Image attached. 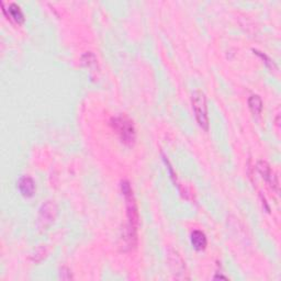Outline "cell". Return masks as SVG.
Masks as SVG:
<instances>
[{
    "label": "cell",
    "mask_w": 281,
    "mask_h": 281,
    "mask_svg": "<svg viewBox=\"0 0 281 281\" xmlns=\"http://www.w3.org/2000/svg\"><path fill=\"white\" fill-rule=\"evenodd\" d=\"M257 170L259 171V174L263 176L264 179L270 184L272 188L276 189L277 191L279 190V182H278V177L274 174L273 170L269 166L267 162L265 161H259L257 163Z\"/></svg>",
    "instance_id": "obj_5"
},
{
    "label": "cell",
    "mask_w": 281,
    "mask_h": 281,
    "mask_svg": "<svg viewBox=\"0 0 281 281\" xmlns=\"http://www.w3.org/2000/svg\"><path fill=\"white\" fill-rule=\"evenodd\" d=\"M121 191L124 196L125 204H126V216H127V224L122 233V240L124 246H122L123 251L131 250L136 245L137 242V227H138V209L135 197L133 194V189L131 183L127 180L121 181Z\"/></svg>",
    "instance_id": "obj_1"
},
{
    "label": "cell",
    "mask_w": 281,
    "mask_h": 281,
    "mask_svg": "<svg viewBox=\"0 0 281 281\" xmlns=\"http://www.w3.org/2000/svg\"><path fill=\"white\" fill-rule=\"evenodd\" d=\"M214 279H225V280H226L227 278H226V277H223V276H215Z\"/></svg>",
    "instance_id": "obj_10"
},
{
    "label": "cell",
    "mask_w": 281,
    "mask_h": 281,
    "mask_svg": "<svg viewBox=\"0 0 281 281\" xmlns=\"http://www.w3.org/2000/svg\"><path fill=\"white\" fill-rule=\"evenodd\" d=\"M193 108L196 114V119L198 123L204 129L208 131L209 129V117H208V106H207V98L206 95L201 90H196L193 93Z\"/></svg>",
    "instance_id": "obj_3"
},
{
    "label": "cell",
    "mask_w": 281,
    "mask_h": 281,
    "mask_svg": "<svg viewBox=\"0 0 281 281\" xmlns=\"http://www.w3.org/2000/svg\"><path fill=\"white\" fill-rule=\"evenodd\" d=\"M57 213V208L54 201L44 202L39 210V225L41 228H45L52 223Z\"/></svg>",
    "instance_id": "obj_4"
},
{
    "label": "cell",
    "mask_w": 281,
    "mask_h": 281,
    "mask_svg": "<svg viewBox=\"0 0 281 281\" xmlns=\"http://www.w3.org/2000/svg\"><path fill=\"white\" fill-rule=\"evenodd\" d=\"M248 107L252 111L254 116H260L261 111H263V100L259 97L258 95H253L248 99Z\"/></svg>",
    "instance_id": "obj_8"
},
{
    "label": "cell",
    "mask_w": 281,
    "mask_h": 281,
    "mask_svg": "<svg viewBox=\"0 0 281 281\" xmlns=\"http://www.w3.org/2000/svg\"><path fill=\"white\" fill-rule=\"evenodd\" d=\"M191 244L196 248L197 251H203L204 248L207 247L208 240L207 236L202 231L199 229H195V231L191 233Z\"/></svg>",
    "instance_id": "obj_7"
},
{
    "label": "cell",
    "mask_w": 281,
    "mask_h": 281,
    "mask_svg": "<svg viewBox=\"0 0 281 281\" xmlns=\"http://www.w3.org/2000/svg\"><path fill=\"white\" fill-rule=\"evenodd\" d=\"M8 11V17H10L12 20H15L18 23H22L24 21V15L21 8L15 3L9 5L8 9H4V11Z\"/></svg>",
    "instance_id": "obj_9"
},
{
    "label": "cell",
    "mask_w": 281,
    "mask_h": 281,
    "mask_svg": "<svg viewBox=\"0 0 281 281\" xmlns=\"http://www.w3.org/2000/svg\"><path fill=\"white\" fill-rule=\"evenodd\" d=\"M110 125L113 131L118 134L122 143L126 145H132L136 138V130L134 126L133 121L125 116V114H120V116L113 117L110 121Z\"/></svg>",
    "instance_id": "obj_2"
},
{
    "label": "cell",
    "mask_w": 281,
    "mask_h": 281,
    "mask_svg": "<svg viewBox=\"0 0 281 281\" xmlns=\"http://www.w3.org/2000/svg\"><path fill=\"white\" fill-rule=\"evenodd\" d=\"M18 187L21 195L25 198H31L35 193V183L33 179L29 176L21 177L20 179H19Z\"/></svg>",
    "instance_id": "obj_6"
}]
</instances>
